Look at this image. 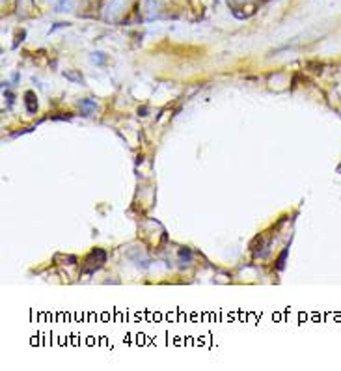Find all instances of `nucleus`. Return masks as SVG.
<instances>
[{
  "instance_id": "f03ea898",
  "label": "nucleus",
  "mask_w": 341,
  "mask_h": 371,
  "mask_svg": "<svg viewBox=\"0 0 341 371\" xmlns=\"http://www.w3.org/2000/svg\"><path fill=\"white\" fill-rule=\"evenodd\" d=\"M125 2L127 0H110L108 2V8H106V19L108 21H116L120 17V13L125 8Z\"/></svg>"
},
{
  "instance_id": "0eeeda50",
  "label": "nucleus",
  "mask_w": 341,
  "mask_h": 371,
  "mask_svg": "<svg viewBox=\"0 0 341 371\" xmlns=\"http://www.w3.org/2000/svg\"><path fill=\"white\" fill-rule=\"evenodd\" d=\"M104 60H106L104 52H94L92 54V62H95V64H104Z\"/></svg>"
},
{
  "instance_id": "6e6552de",
  "label": "nucleus",
  "mask_w": 341,
  "mask_h": 371,
  "mask_svg": "<svg viewBox=\"0 0 341 371\" xmlns=\"http://www.w3.org/2000/svg\"><path fill=\"white\" fill-rule=\"evenodd\" d=\"M287 252H289V248H283V252L280 254V258H278V269H283V265H285V256H287Z\"/></svg>"
},
{
  "instance_id": "f257e3e1",
  "label": "nucleus",
  "mask_w": 341,
  "mask_h": 371,
  "mask_svg": "<svg viewBox=\"0 0 341 371\" xmlns=\"http://www.w3.org/2000/svg\"><path fill=\"white\" fill-rule=\"evenodd\" d=\"M102 254H106V252H104V250H101V248H95V250H92V252L86 256V260H84V272L92 274V272H95L97 269H101L102 263L106 261V260H99V261H97V258H101Z\"/></svg>"
},
{
  "instance_id": "39448f33",
  "label": "nucleus",
  "mask_w": 341,
  "mask_h": 371,
  "mask_svg": "<svg viewBox=\"0 0 341 371\" xmlns=\"http://www.w3.org/2000/svg\"><path fill=\"white\" fill-rule=\"evenodd\" d=\"M64 76L71 80V82H77V84H84V76L78 71H64Z\"/></svg>"
},
{
  "instance_id": "7ed1b4c3",
  "label": "nucleus",
  "mask_w": 341,
  "mask_h": 371,
  "mask_svg": "<svg viewBox=\"0 0 341 371\" xmlns=\"http://www.w3.org/2000/svg\"><path fill=\"white\" fill-rule=\"evenodd\" d=\"M25 107L28 110V114H35V110H37V97H35L34 92L25 93Z\"/></svg>"
},
{
  "instance_id": "423d86ee",
  "label": "nucleus",
  "mask_w": 341,
  "mask_h": 371,
  "mask_svg": "<svg viewBox=\"0 0 341 371\" xmlns=\"http://www.w3.org/2000/svg\"><path fill=\"white\" fill-rule=\"evenodd\" d=\"M252 0H228V4H231V9H233V13L237 11V9L240 8V6H248Z\"/></svg>"
},
{
  "instance_id": "1a4fd4ad",
  "label": "nucleus",
  "mask_w": 341,
  "mask_h": 371,
  "mask_svg": "<svg viewBox=\"0 0 341 371\" xmlns=\"http://www.w3.org/2000/svg\"><path fill=\"white\" fill-rule=\"evenodd\" d=\"M179 258H181V260H187V261H190V260H192V252H190L188 248H181Z\"/></svg>"
},
{
  "instance_id": "20e7f679",
  "label": "nucleus",
  "mask_w": 341,
  "mask_h": 371,
  "mask_svg": "<svg viewBox=\"0 0 341 371\" xmlns=\"http://www.w3.org/2000/svg\"><path fill=\"white\" fill-rule=\"evenodd\" d=\"M78 107L84 110V116H90L92 112H94L95 109H97V103H95V99H82V101L78 103Z\"/></svg>"
}]
</instances>
